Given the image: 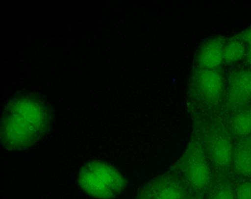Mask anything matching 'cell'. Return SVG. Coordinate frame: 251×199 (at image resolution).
<instances>
[{
	"instance_id": "cell-6",
	"label": "cell",
	"mask_w": 251,
	"mask_h": 199,
	"mask_svg": "<svg viewBox=\"0 0 251 199\" xmlns=\"http://www.w3.org/2000/svg\"><path fill=\"white\" fill-rule=\"evenodd\" d=\"M193 194L183 176L169 168L146 182L136 196L145 199H184Z\"/></svg>"
},
{
	"instance_id": "cell-14",
	"label": "cell",
	"mask_w": 251,
	"mask_h": 199,
	"mask_svg": "<svg viewBox=\"0 0 251 199\" xmlns=\"http://www.w3.org/2000/svg\"><path fill=\"white\" fill-rule=\"evenodd\" d=\"M248 46L233 35L228 37L224 50V66L226 69L242 65Z\"/></svg>"
},
{
	"instance_id": "cell-2",
	"label": "cell",
	"mask_w": 251,
	"mask_h": 199,
	"mask_svg": "<svg viewBox=\"0 0 251 199\" xmlns=\"http://www.w3.org/2000/svg\"><path fill=\"white\" fill-rule=\"evenodd\" d=\"M192 125L197 128L214 173L230 174L234 138L220 116H203L188 110Z\"/></svg>"
},
{
	"instance_id": "cell-3",
	"label": "cell",
	"mask_w": 251,
	"mask_h": 199,
	"mask_svg": "<svg viewBox=\"0 0 251 199\" xmlns=\"http://www.w3.org/2000/svg\"><path fill=\"white\" fill-rule=\"evenodd\" d=\"M169 168L183 176L193 194L203 198L213 179L214 171L200 132L194 125H192L191 133L184 151Z\"/></svg>"
},
{
	"instance_id": "cell-10",
	"label": "cell",
	"mask_w": 251,
	"mask_h": 199,
	"mask_svg": "<svg viewBox=\"0 0 251 199\" xmlns=\"http://www.w3.org/2000/svg\"><path fill=\"white\" fill-rule=\"evenodd\" d=\"M230 176L251 177V135L234 140Z\"/></svg>"
},
{
	"instance_id": "cell-13",
	"label": "cell",
	"mask_w": 251,
	"mask_h": 199,
	"mask_svg": "<svg viewBox=\"0 0 251 199\" xmlns=\"http://www.w3.org/2000/svg\"><path fill=\"white\" fill-rule=\"evenodd\" d=\"M203 199H236L230 174L214 173Z\"/></svg>"
},
{
	"instance_id": "cell-8",
	"label": "cell",
	"mask_w": 251,
	"mask_h": 199,
	"mask_svg": "<svg viewBox=\"0 0 251 199\" xmlns=\"http://www.w3.org/2000/svg\"><path fill=\"white\" fill-rule=\"evenodd\" d=\"M228 36L223 34L206 38L194 53L192 67L203 70H217L224 66V50Z\"/></svg>"
},
{
	"instance_id": "cell-15",
	"label": "cell",
	"mask_w": 251,
	"mask_h": 199,
	"mask_svg": "<svg viewBox=\"0 0 251 199\" xmlns=\"http://www.w3.org/2000/svg\"><path fill=\"white\" fill-rule=\"evenodd\" d=\"M236 199H251V177H232Z\"/></svg>"
},
{
	"instance_id": "cell-4",
	"label": "cell",
	"mask_w": 251,
	"mask_h": 199,
	"mask_svg": "<svg viewBox=\"0 0 251 199\" xmlns=\"http://www.w3.org/2000/svg\"><path fill=\"white\" fill-rule=\"evenodd\" d=\"M3 111L20 115L44 137L51 131L54 109L48 100L39 92L25 89L16 91L3 106Z\"/></svg>"
},
{
	"instance_id": "cell-9",
	"label": "cell",
	"mask_w": 251,
	"mask_h": 199,
	"mask_svg": "<svg viewBox=\"0 0 251 199\" xmlns=\"http://www.w3.org/2000/svg\"><path fill=\"white\" fill-rule=\"evenodd\" d=\"M85 166L96 174L117 197L120 195L126 188L128 180L123 176L120 171L110 163L100 160H92Z\"/></svg>"
},
{
	"instance_id": "cell-12",
	"label": "cell",
	"mask_w": 251,
	"mask_h": 199,
	"mask_svg": "<svg viewBox=\"0 0 251 199\" xmlns=\"http://www.w3.org/2000/svg\"><path fill=\"white\" fill-rule=\"evenodd\" d=\"M221 117L234 140L251 135V104Z\"/></svg>"
},
{
	"instance_id": "cell-19",
	"label": "cell",
	"mask_w": 251,
	"mask_h": 199,
	"mask_svg": "<svg viewBox=\"0 0 251 199\" xmlns=\"http://www.w3.org/2000/svg\"><path fill=\"white\" fill-rule=\"evenodd\" d=\"M142 199V198H139V197H135V199Z\"/></svg>"
},
{
	"instance_id": "cell-11",
	"label": "cell",
	"mask_w": 251,
	"mask_h": 199,
	"mask_svg": "<svg viewBox=\"0 0 251 199\" xmlns=\"http://www.w3.org/2000/svg\"><path fill=\"white\" fill-rule=\"evenodd\" d=\"M77 182L84 193L94 199H114L117 198V195L85 165L80 169Z\"/></svg>"
},
{
	"instance_id": "cell-17",
	"label": "cell",
	"mask_w": 251,
	"mask_h": 199,
	"mask_svg": "<svg viewBox=\"0 0 251 199\" xmlns=\"http://www.w3.org/2000/svg\"><path fill=\"white\" fill-rule=\"evenodd\" d=\"M244 68L248 69L251 71V46H248L247 52H246V58L243 61L241 66Z\"/></svg>"
},
{
	"instance_id": "cell-16",
	"label": "cell",
	"mask_w": 251,
	"mask_h": 199,
	"mask_svg": "<svg viewBox=\"0 0 251 199\" xmlns=\"http://www.w3.org/2000/svg\"><path fill=\"white\" fill-rule=\"evenodd\" d=\"M233 36L243 41L246 46H251V24L245 29L233 34Z\"/></svg>"
},
{
	"instance_id": "cell-18",
	"label": "cell",
	"mask_w": 251,
	"mask_h": 199,
	"mask_svg": "<svg viewBox=\"0 0 251 199\" xmlns=\"http://www.w3.org/2000/svg\"><path fill=\"white\" fill-rule=\"evenodd\" d=\"M184 199H203V198H201V197L200 196H197V195H195V194H191L190 196L187 197V198Z\"/></svg>"
},
{
	"instance_id": "cell-7",
	"label": "cell",
	"mask_w": 251,
	"mask_h": 199,
	"mask_svg": "<svg viewBox=\"0 0 251 199\" xmlns=\"http://www.w3.org/2000/svg\"><path fill=\"white\" fill-rule=\"evenodd\" d=\"M227 70V86L221 116L251 104V71L242 66Z\"/></svg>"
},
{
	"instance_id": "cell-5",
	"label": "cell",
	"mask_w": 251,
	"mask_h": 199,
	"mask_svg": "<svg viewBox=\"0 0 251 199\" xmlns=\"http://www.w3.org/2000/svg\"><path fill=\"white\" fill-rule=\"evenodd\" d=\"M42 138L43 135L25 118L3 111L0 118V142L7 151H25Z\"/></svg>"
},
{
	"instance_id": "cell-1",
	"label": "cell",
	"mask_w": 251,
	"mask_h": 199,
	"mask_svg": "<svg viewBox=\"0 0 251 199\" xmlns=\"http://www.w3.org/2000/svg\"><path fill=\"white\" fill-rule=\"evenodd\" d=\"M227 70H203L191 67L186 90L188 110L203 116H220L225 102Z\"/></svg>"
}]
</instances>
